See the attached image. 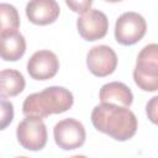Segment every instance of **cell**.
<instances>
[{"mask_svg":"<svg viewBox=\"0 0 158 158\" xmlns=\"http://www.w3.org/2000/svg\"><path fill=\"white\" fill-rule=\"evenodd\" d=\"M93 126L116 141H127L137 131L136 115L125 106L101 102L91 111Z\"/></svg>","mask_w":158,"mask_h":158,"instance_id":"6da1fadb","label":"cell"},{"mask_svg":"<svg viewBox=\"0 0 158 158\" xmlns=\"http://www.w3.org/2000/svg\"><path fill=\"white\" fill-rule=\"evenodd\" d=\"M74 102L73 94L63 86H48L40 93L28 95L22 104L25 116L47 117L68 111Z\"/></svg>","mask_w":158,"mask_h":158,"instance_id":"7a4b0ae2","label":"cell"},{"mask_svg":"<svg viewBox=\"0 0 158 158\" xmlns=\"http://www.w3.org/2000/svg\"><path fill=\"white\" fill-rule=\"evenodd\" d=\"M133 80L143 91L158 90V43L144 46L137 56Z\"/></svg>","mask_w":158,"mask_h":158,"instance_id":"3957f363","label":"cell"},{"mask_svg":"<svg viewBox=\"0 0 158 158\" xmlns=\"http://www.w3.org/2000/svg\"><path fill=\"white\" fill-rule=\"evenodd\" d=\"M20 146L27 151H41L47 143V128L41 117L26 116L16 128Z\"/></svg>","mask_w":158,"mask_h":158,"instance_id":"277c9868","label":"cell"},{"mask_svg":"<svg viewBox=\"0 0 158 158\" xmlns=\"http://www.w3.org/2000/svg\"><path fill=\"white\" fill-rule=\"evenodd\" d=\"M147 31V23L142 15L127 11L115 23V38L122 46H132L141 41Z\"/></svg>","mask_w":158,"mask_h":158,"instance_id":"5b68a950","label":"cell"},{"mask_svg":"<svg viewBox=\"0 0 158 158\" xmlns=\"http://www.w3.org/2000/svg\"><path fill=\"white\" fill-rule=\"evenodd\" d=\"M56 144L64 151H73L81 147L86 133L84 125L75 118H64L56 123L53 128Z\"/></svg>","mask_w":158,"mask_h":158,"instance_id":"8992f818","label":"cell"},{"mask_svg":"<svg viewBox=\"0 0 158 158\" xmlns=\"http://www.w3.org/2000/svg\"><path fill=\"white\" fill-rule=\"evenodd\" d=\"M79 35L85 41H96L106 36L109 30V20L106 15L96 9H89L77 20Z\"/></svg>","mask_w":158,"mask_h":158,"instance_id":"52a82bcc","label":"cell"},{"mask_svg":"<svg viewBox=\"0 0 158 158\" xmlns=\"http://www.w3.org/2000/svg\"><path fill=\"white\" fill-rule=\"evenodd\" d=\"M86 65L91 74L104 78L115 72L117 67V56L111 47L99 44L89 49L86 54Z\"/></svg>","mask_w":158,"mask_h":158,"instance_id":"ba28073f","label":"cell"},{"mask_svg":"<svg viewBox=\"0 0 158 158\" xmlns=\"http://www.w3.org/2000/svg\"><path fill=\"white\" fill-rule=\"evenodd\" d=\"M58 69V57L48 49L35 52L27 62V72L35 80H48L57 74Z\"/></svg>","mask_w":158,"mask_h":158,"instance_id":"9c48e42d","label":"cell"},{"mask_svg":"<svg viewBox=\"0 0 158 158\" xmlns=\"http://www.w3.org/2000/svg\"><path fill=\"white\" fill-rule=\"evenodd\" d=\"M59 14L60 7L56 0H30L26 5V16L35 25L53 23Z\"/></svg>","mask_w":158,"mask_h":158,"instance_id":"30bf717a","label":"cell"},{"mask_svg":"<svg viewBox=\"0 0 158 158\" xmlns=\"http://www.w3.org/2000/svg\"><path fill=\"white\" fill-rule=\"evenodd\" d=\"M99 99L101 102L130 107L133 101V94L126 84L121 81H111L101 86Z\"/></svg>","mask_w":158,"mask_h":158,"instance_id":"8fae6325","label":"cell"},{"mask_svg":"<svg viewBox=\"0 0 158 158\" xmlns=\"http://www.w3.org/2000/svg\"><path fill=\"white\" fill-rule=\"evenodd\" d=\"M1 42V58L7 62L19 60L26 52V41L25 37L19 31L0 33Z\"/></svg>","mask_w":158,"mask_h":158,"instance_id":"7c38bea8","label":"cell"},{"mask_svg":"<svg viewBox=\"0 0 158 158\" xmlns=\"http://www.w3.org/2000/svg\"><path fill=\"white\" fill-rule=\"evenodd\" d=\"M25 78L16 69H2L0 72V96L12 98L25 89Z\"/></svg>","mask_w":158,"mask_h":158,"instance_id":"4fadbf2b","label":"cell"},{"mask_svg":"<svg viewBox=\"0 0 158 158\" xmlns=\"http://www.w3.org/2000/svg\"><path fill=\"white\" fill-rule=\"evenodd\" d=\"M0 33L17 31L20 27V16L16 7L11 4L2 2L0 5Z\"/></svg>","mask_w":158,"mask_h":158,"instance_id":"5bb4252c","label":"cell"},{"mask_svg":"<svg viewBox=\"0 0 158 158\" xmlns=\"http://www.w3.org/2000/svg\"><path fill=\"white\" fill-rule=\"evenodd\" d=\"M0 106H1V125H0V128L5 130L7 127V125H10L12 118H14V106L10 101L6 100V98H1Z\"/></svg>","mask_w":158,"mask_h":158,"instance_id":"9a60e30c","label":"cell"},{"mask_svg":"<svg viewBox=\"0 0 158 158\" xmlns=\"http://www.w3.org/2000/svg\"><path fill=\"white\" fill-rule=\"evenodd\" d=\"M65 4L73 12L84 14L90 9L93 0H65Z\"/></svg>","mask_w":158,"mask_h":158,"instance_id":"2e32d148","label":"cell"},{"mask_svg":"<svg viewBox=\"0 0 158 158\" xmlns=\"http://www.w3.org/2000/svg\"><path fill=\"white\" fill-rule=\"evenodd\" d=\"M146 114L149 121L158 126V95L149 99L146 105Z\"/></svg>","mask_w":158,"mask_h":158,"instance_id":"e0dca14e","label":"cell"},{"mask_svg":"<svg viewBox=\"0 0 158 158\" xmlns=\"http://www.w3.org/2000/svg\"><path fill=\"white\" fill-rule=\"evenodd\" d=\"M105 1H107V2H120L122 0H105Z\"/></svg>","mask_w":158,"mask_h":158,"instance_id":"ac0fdd59","label":"cell"}]
</instances>
